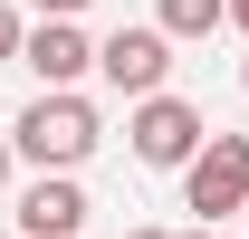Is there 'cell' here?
I'll use <instances>...</instances> for the list:
<instances>
[{"label":"cell","mask_w":249,"mask_h":239,"mask_svg":"<svg viewBox=\"0 0 249 239\" xmlns=\"http://www.w3.org/2000/svg\"><path fill=\"white\" fill-rule=\"evenodd\" d=\"M96 77L115 96H163V77H173V29H115L106 48H96Z\"/></svg>","instance_id":"cell-4"},{"label":"cell","mask_w":249,"mask_h":239,"mask_svg":"<svg viewBox=\"0 0 249 239\" xmlns=\"http://www.w3.org/2000/svg\"><path fill=\"white\" fill-rule=\"evenodd\" d=\"M10 144L29 153L38 172H77V163L96 153V105H87V96H67V86H48L29 115L10 124Z\"/></svg>","instance_id":"cell-1"},{"label":"cell","mask_w":249,"mask_h":239,"mask_svg":"<svg viewBox=\"0 0 249 239\" xmlns=\"http://www.w3.org/2000/svg\"><path fill=\"white\" fill-rule=\"evenodd\" d=\"M19 58H29L38 77H48V86H77V77H87V67H96V38L77 29V19H38Z\"/></svg>","instance_id":"cell-5"},{"label":"cell","mask_w":249,"mask_h":239,"mask_svg":"<svg viewBox=\"0 0 249 239\" xmlns=\"http://www.w3.org/2000/svg\"><path fill=\"white\" fill-rule=\"evenodd\" d=\"M230 19H240V29H249V0H230Z\"/></svg>","instance_id":"cell-11"},{"label":"cell","mask_w":249,"mask_h":239,"mask_svg":"<svg viewBox=\"0 0 249 239\" xmlns=\"http://www.w3.org/2000/svg\"><path fill=\"white\" fill-rule=\"evenodd\" d=\"M240 86H249V67H240Z\"/></svg>","instance_id":"cell-14"},{"label":"cell","mask_w":249,"mask_h":239,"mask_svg":"<svg viewBox=\"0 0 249 239\" xmlns=\"http://www.w3.org/2000/svg\"><path fill=\"white\" fill-rule=\"evenodd\" d=\"M38 19H77V10H87V0H29Z\"/></svg>","instance_id":"cell-9"},{"label":"cell","mask_w":249,"mask_h":239,"mask_svg":"<svg viewBox=\"0 0 249 239\" xmlns=\"http://www.w3.org/2000/svg\"><path fill=\"white\" fill-rule=\"evenodd\" d=\"M220 19H230V0H163V29L173 38H211Z\"/></svg>","instance_id":"cell-7"},{"label":"cell","mask_w":249,"mask_h":239,"mask_svg":"<svg viewBox=\"0 0 249 239\" xmlns=\"http://www.w3.org/2000/svg\"><path fill=\"white\" fill-rule=\"evenodd\" d=\"M182 239H220V230H182Z\"/></svg>","instance_id":"cell-13"},{"label":"cell","mask_w":249,"mask_h":239,"mask_svg":"<svg viewBox=\"0 0 249 239\" xmlns=\"http://www.w3.org/2000/svg\"><path fill=\"white\" fill-rule=\"evenodd\" d=\"M124 239H163V230H124Z\"/></svg>","instance_id":"cell-12"},{"label":"cell","mask_w":249,"mask_h":239,"mask_svg":"<svg viewBox=\"0 0 249 239\" xmlns=\"http://www.w3.org/2000/svg\"><path fill=\"white\" fill-rule=\"evenodd\" d=\"M10 153H19V144H10V134H0V182H10Z\"/></svg>","instance_id":"cell-10"},{"label":"cell","mask_w":249,"mask_h":239,"mask_svg":"<svg viewBox=\"0 0 249 239\" xmlns=\"http://www.w3.org/2000/svg\"><path fill=\"white\" fill-rule=\"evenodd\" d=\"M19 48H29V29H19V10H0V67L19 58Z\"/></svg>","instance_id":"cell-8"},{"label":"cell","mask_w":249,"mask_h":239,"mask_svg":"<svg viewBox=\"0 0 249 239\" xmlns=\"http://www.w3.org/2000/svg\"><path fill=\"white\" fill-rule=\"evenodd\" d=\"M134 163H154V172H182L192 153L211 144V124H201V105H182V96H134Z\"/></svg>","instance_id":"cell-3"},{"label":"cell","mask_w":249,"mask_h":239,"mask_svg":"<svg viewBox=\"0 0 249 239\" xmlns=\"http://www.w3.org/2000/svg\"><path fill=\"white\" fill-rule=\"evenodd\" d=\"M240 220H249V210H240Z\"/></svg>","instance_id":"cell-15"},{"label":"cell","mask_w":249,"mask_h":239,"mask_svg":"<svg viewBox=\"0 0 249 239\" xmlns=\"http://www.w3.org/2000/svg\"><path fill=\"white\" fill-rule=\"evenodd\" d=\"M182 201L201 210V230L211 220H240L249 210V134H211V144L182 163Z\"/></svg>","instance_id":"cell-2"},{"label":"cell","mask_w":249,"mask_h":239,"mask_svg":"<svg viewBox=\"0 0 249 239\" xmlns=\"http://www.w3.org/2000/svg\"><path fill=\"white\" fill-rule=\"evenodd\" d=\"M77 220H87V191L67 172H38L29 191H19V230L29 239H77Z\"/></svg>","instance_id":"cell-6"}]
</instances>
